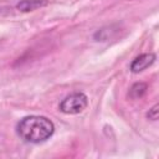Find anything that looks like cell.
<instances>
[{
	"instance_id": "cell-2",
	"label": "cell",
	"mask_w": 159,
	"mask_h": 159,
	"mask_svg": "<svg viewBox=\"0 0 159 159\" xmlns=\"http://www.w3.org/2000/svg\"><path fill=\"white\" fill-rule=\"evenodd\" d=\"M88 106V98L83 92H73L65 97L58 106V109L65 114H78Z\"/></svg>"
},
{
	"instance_id": "cell-4",
	"label": "cell",
	"mask_w": 159,
	"mask_h": 159,
	"mask_svg": "<svg viewBox=\"0 0 159 159\" xmlns=\"http://www.w3.org/2000/svg\"><path fill=\"white\" fill-rule=\"evenodd\" d=\"M48 4L47 0H20L16 4V9L21 12H29V11H34L36 9L43 7Z\"/></svg>"
},
{
	"instance_id": "cell-1",
	"label": "cell",
	"mask_w": 159,
	"mask_h": 159,
	"mask_svg": "<svg viewBox=\"0 0 159 159\" xmlns=\"http://www.w3.org/2000/svg\"><path fill=\"white\" fill-rule=\"evenodd\" d=\"M16 132L24 140L32 144H40L52 137L55 133V124L43 116H27L20 119L16 125Z\"/></svg>"
},
{
	"instance_id": "cell-6",
	"label": "cell",
	"mask_w": 159,
	"mask_h": 159,
	"mask_svg": "<svg viewBox=\"0 0 159 159\" xmlns=\"http://www.w3.org/2000/svg\"><path fill=\"white\" fill-rule=\"evenodd\" d=\"M159 106L158 104H154L147 113V118L150 119V120H157L158 119V114H159Z\"/></svg>"
},
{
	"instance_id": "cell-3",
	"label": "cell",
	"mask_w": 159,
	"mask_h": 159,
	"mask_svg": "<svg viewBox=\"0 0 159 159\" xmlns=\"http://www.w3.org/2000/svg\"><path fill=\"white\" fill-rule=\"evenodd\" d=\"M157 56L152 52L149 53H142L138 57H135L133 60V62L130 63V71L133 73H139L142 71H144L145 68H148L149 66H152L155 62Z\"/></svg>"
},
{
	"instance_id": "cell-5",
	"label": "cell",
	"mask_w": 159,
	"mask_h": 159,
	"mask_svg": "<svg viewBox=\"0 0 159 159\" xmlns=\"http://www.w3.org/2000/svg\"><path fill=\"white\" fill-rule=\"evenodd\" d=\"M147 89H148V86H147V83H144V82H137V83H134V84L130 87L128 96H129L132 99L142 98V97L145 94Z\"/></svg>"
}]
</instances>
